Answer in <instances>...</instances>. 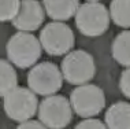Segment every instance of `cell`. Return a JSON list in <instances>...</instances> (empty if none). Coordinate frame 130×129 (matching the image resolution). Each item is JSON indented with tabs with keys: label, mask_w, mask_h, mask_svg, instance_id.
I'll list each match as a JSON object with an SVG mask.
<instances>
[{
	"label": "cell",
	"mask_w": 130,
	"mask_h": 129,
	"mask_svg": "<svg viewBox=\"0 0 130 129\" xmlns=\"http://www.w3.org/2000/svg\"><path fill=\"white\" fill-rule=\"evenodd\" d=\"M43 52V45L31 32L18 30L12 34L6 44L7 59L19 69L33 67L38 62Z\"/></svg>",
	"instance_id": "cell-1"
},
{
	"label": "cell",
	"mask_w": 130,
	"mask_h": 129,
	"mask_svg": "<svg viewBox=\"0 0 130 129\" xmlns=\"http://www.w3.org/2000/svg\"><path fill=\"white\" fill-rule=\"evenodd\" d=\"M111 15L103 3L85 2L75 14V26L84 36L97 37L104 34L110 27Z\"/></svg>",
	"instance_id": "cell-2"
},
{
	"label": "cell",
	"mask_w": 130,
	"mask_h": 129,
	"mask_svg": "<svg viewBox=\"0 0 130 129\" xmlns=\"http://www.w3.org/2000/svg\"><path fill=\"white\" fill-rule=\"evenodd\" d=\"M60 70L69 84L82 85L93 80L96 63L93 56L84 50H74L64 55L60 62Z\"/></svg>",
	"instance_id": "cell-3"
},
{
	"label": "cell",
	"mask_w": 130,
	"mask_h": 129,
	"mask_svg": "<svg viewBox=\"0 0 130 129\" xmlns=\"http://www.w3.org/2000/svg\"><path fill=\"white\" fill-rule=\"evenodd\" d=\"M3 109L6 116L15 122L30 120L38 111L37 93L30 88L17 87L3 97Z\"/></svg>",
	"instance_id": "cell-4"
},
{
	"label": "cell",
	"mask_w": 130,
	"mask_h": 129,
	"mask_svg": "<svg viewBox=\"0 0 130 129\" xmlns=\"http://www.w3.org/2000/svg\"><path fill=\"white\" fill-rule=\"evenodd\" d=\"M43 50L51 56H62L69 54L75 44L74 32L63 21H52L40 32Z\"/></svg>",
	"instance_id": "cell-5"
},
{
	"label": "cell",
	"mask_w": 130,
	"mask_h": 129,
	"mask_svg": "<svg viewBox=\"0 0 130 129\" xmlns=\"http://www.w3.org/2000/svg\"><path fill=\"white\" fill-rule=\"evenodd\" d=\"M63 80L62 70L52 62L36 63L27 73V87L41 96L55 95L60 91Z\"/></svg>",
	"instance_id": "cell-6"
},
{
	"label": "cell",
	"mask_w": 130,
	"mask_h": 129,
	"mask_svg": "<svg viewBox=\"0 0 130 129\" xmlns=\"http://www.w3.org/2000/svg\"><path fill=\"white\" fill-rule=\"evenodd\" d=\"M73 110L70 99L63 95H50L38 104L37 116L45 128L62 129L66 128L73 120Z\"/></svg>",
	"instance_id": "cell-7"
},
{
	"label": "cell",
	"mask_w": 130,
	"mask_h": 129,
	"mask_svg": "<svg viewBox=\"0 0 130 129\" xmlns=\"http://www.w3.org/2000/svg\"><path fill=\"white\" fill-rule=\"evenodd\" d=\"M70 103L78 117H96L104 110L105 96L100 87L86 82L82 85H77V88L71 91Z\"/></svg>",
	"instance_id": "cell-8"
},
{
	"label": "cell",
	"mask_w": 130,
	"mask_h": 129,
	"mask_svg": "<svg viewBox=\"0 0 130 129\" xmlns=\"http://www.w3.org/2000/svg\"><path fill=\"white\" fill-rule=\"evenodd\" d=\"M45 8L38 0H22L18 15L14 18L12 26L22 32H34L40 29L45 19Z\"/></svg>",
	"instance_id": "cell-9"
},
{
	"label": "cell",
	"mask_w": 130,
	"mask_h": 129,
	"mask_svg": "<svg viewBox=\"0 0 130 129\" xmlns=\"http://www.w3.org/2000/svg\"><path fill=\"white\" fill-rule=\"evenodd\" d=\"M45 12L52 21H69L75 17L79 8V0H43Z\"/></svg>",
	"instance_id": "cell-10"
},
{
	"label": "cell",
	"mask_w": 130,
	"mask_h": 129,
	"mask_svg": "<svg viewBox=\"0 0 130 129\" xmlns=\"http://www.w3.org/2000/svg\"><path fill=\"white\" fill-rule=\"evenodd\" d=\"M104 122L110 129H130V103L117 102L104 114Z\"/></svg>",
	"instance_id": "cell-11"
},
{
	"label": "cell",
	"mask_w": 130,
	"mask_h": 129,
	"mask_svg": "<svg viewBox=\"0 0 130 129\" xmlns=\"http://www.w3.org/2000/svg\"><path fill=\"white\" fill-rule=\"evenodd\" d=\"M112 58L123 67H130V30H123L112 41Z\"/></svg>",
	"instance_id": "cell-12"
},
{
	"label": "cell",
	"mask_w": 130,
	"mask_h": 129,
	"mask_svg": "<svg viewBox=\"0 0 130 129\" xmlns=\"http://www.w3.org/2000/svg\"><path fill=\"white\" fill-rule=\"evenodd\" d=\"M0 96L4 97L10 91L18 87V76L8 59H2L0 62Z\"/></svg>",
	"instance_id": "cell-13"
},
{
	"label": "cell",
	"mask_w": 130,
	"mask_h": 129,
	"mask_svg": "<svg viewBox=\"0 0 130 129\" xmlns=\"http://www.w3.org/2000/svg\"><path fill=\"white\" fill-rule=\"evenodd\" d=\"M110 15L117 26L130 29V0H112L110 4Z\"/></svg>",
	"instance_id": "cell-14"
},
{
	"label": "cell",
	"mask_w": 130,
	"mask_h": 129,
	"mask_svg": "<svg viewBox=\"0 0 130 129\" xmlns=\"http://www.w3.org/2000/svg\"><path fill=\"white\" fill-rule=\"evenodd\" d=\"M22 0H0V19L2 22L12 21L18 15Z\"/></svg>",
	"instance_id": "cell-15"
},
{
	"label": "cell",
	"mask_w": 130,
	"mask_h": 129,
	"mask_svg": "<svg viewBox=\"0 0 130 129\" xmlns=\"http://www.w3.org/2000/svg\"><path fill=\"white\" fill-rule=\"evenodd\" d=\"M77 129H105L107 125H105L103 121L97 120L94 117H89V118H84L81 122H78L75 125Z\"/></svg>",
	"instance_id": "cell-16"
},
{
	"label": "cell",
	"mask_w": 130,
	"mask_h": 129,
	"mask_svg": "<svg viewBox=\"0 0 130 129\" xmlns=\"http://www.w3.org/2000/svg\"><path fill=\"white\" fill-rule=\"evenodd\" d=\"M119 89L122 93L130 99V67H126L121 73V78H119Z\"/></svg>",
	"instance_id": "cell-17"
},
{
	"label": "cell",
	"mask_w": 130,
	"mask_h": 129,
	"mask_svg": "<svg viewBox=\"0 0 130 129\" xmlns=\"http://www.w3.org/2000/svg\"><path fill=\"white\" fill-rule=\"evenodd\" d=\"M45 125L41 122L40 120H33V118H30V120H26L23 121V122H19L18 125V129H44Z\"/></svg>",
	"instance_id": "cell-18"
},
{
	"label": "cell",
	"mask_w": 130,
	"mask_h": 129,
	"mask_svg": "<svg viewBox=\"0 0 130 129\" xmlns=\"http://www.w3.org/2000/svg\"><path fill=\"white\" fill-rule=\"evenodd\" d=\"M85 2H100V0H85Z\"/></svg>",
	"instance_id": "cell-19"
}]
</instances>
